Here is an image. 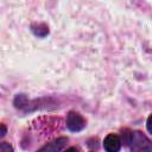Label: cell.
Returning <instances> with one entry per match:
<instances>
[{
    "label": "cell",
    "mask_w": 152,
    "mask_h": 152,
    "mask_svg": "<svg viewBox=\"0 0 152 152\" xmlns=\"http://www.w3.org/2000/svg\"><path fill=\"white\" fill-rule=\"evenodd\" d=\"M124 141L127 142V145L129 146L132 151H148L150 152L152 150L150 139L139 131L126 133V138L124 139Z\"/></svg>",
    "instance_id": "6da1fadb"
},
{
    "label": "cell",
    "mask_w": 152,
    "mask_h": 152,
    "mask_svg": "<svg viewBox=\"0 0 152 152\" xmlns=\"http://www.w3.org/2000/svg\"><path fill=\"white\" fill-rule=\"evenodd\" d=\"M66 127L71 132H81L86 127V120L80 113L69 112L66 116Z\"/></svg>",
    "instance_id": "7a4b0ae2"
},
{
    "label": "cell",
    "mask_w": 152,
    "mask_h": 152,
    "mask_svg": "<svg viewBox=\"0 0 152 152\" xmlns=\"http://www.w3.org/2000/svg\"><path fill=\"white\" fill-rule=\"evenodd\" d=\"M121 138L118 134L110 133L103 139V148L108 152H118L121 148Z\"/></svg>",
    "instance_id": "3957f363"
},
{
    "label": "cell",
    "mask_w": 152,
    "mask_h": 152,
    "mask_svg": "<svg viewBox=\"0 0 152 152\" xmlns=\"http://www.w3.org/2000/svg\"><path fill=\"white\" fill-rule=\"evenodd\" d=\"M66 141H68L66 138H58L57 140H55V141H52V142H50V144L43 146L40 150H42V151H45V150H50V151H61V150L64 148V145L66 144Z\"/></svg>",
    "instance_id": "277c9868"
},
{
    "label": "cell",
    "mask_w": 152,
    "mask_h": 152,
    "mask_svg": "<svg viewBox=\"0 0 152 152\" xmlns=\"http://www.w3.org/2000/svg\"><path fill=\"white\" fill-rule=\"evenodd\" d=\"M0 151H13V147L8 145L7 142H1L0 144Z\"/></svg>",
    "instance_id": "5b68a950"
},
{
    "label": "cell",
    "mask_w": 152,
    "mask_h": 152,
    "mask_svg": "<svg viewBox=\"0 0 152 152\" xmlns=\"http://www.w3.org/2000/svg\"><path fill=\"white\" fill-rule=\"evenodd\" d=\"M147 131H148L150 133L152 132V129H151V116L147 118Z\"/></svg>",
    "instance_id": "8992f818"
},
{
    "label": "cell",
    "mask_w": 152,
    "mask_h": 152,
    "mask_svg": "<svg viewBox=\"0 0 152 152\" xmlns=\"http://www.w3.org/2000/svg\"><path fill=\"white\" fill-rule=\"evenodd\" d=\"M5 133H6V127L1 125V126H0V137L5 135Z\"/></svg>",
    "instance_id": "52a82bcc"
}]
</instances>
